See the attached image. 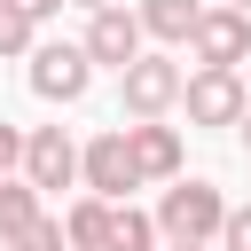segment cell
Wrapping results in <instances>:
<instances>
[{"label": "cell", "mask_w": 251, "mask_h": 251, "mask_svg": "<svg viewBox=\"0 0 251 251\" xmlns=\"http://www.w3.org/2000/svg\"><path fill=\"white\" fill-rule=\"evenodd\" d=\"M220 220H227V196L212 180H173L157 196V235L165 243H220Z\"/></svg>", "instance_id": "1"}, {"label": "cell", "mask_w": 251, "mask_h": 251, "mask_svg": "<svg viewBox=\"0 0 251 251\" xmlns=\"http://www.w3.org/2000/svg\"><path fill=\"white\" fill-rule=\"evenodd\" d=\"M180 78H188V71H180L173 55H149V47H141V55L118 71V110H126V118H165V110H180Z\"/></svg>", "instance_id": "2"}, {"label": "cell", "mask_w": 251, "mask_h": 251, "mask_svg": "<svg viewBox=\"0 0 251 251\" xmlns=\"http://www.w3.org/2000/svg\"><path fill=\"white\" fill-rule=\"evenodd\" d=\"M243 102H251L243 71H220V63H196V71L180 78V110H188V126H235V118H243Z\"/></svg>", "instance_id": "3"}, {"label": "cell", "mask_w": 251, "mask_h": 251, "mask_svg": "<svg viewBox=\"0 0 251 251\" xmlns=\"http://www.w3.org/2000/svg\"><path fill=\"white\" fill-rule=\"evenodd\" d=\"M24 78H31V94H39V102H78V94L94 86V63H86V47H78V39H39Z\"/></svg>", "instance_id": "4"}, {"label": "cell", "mask_w": 251, "mask_h": 251, "mask_svg": "<svg viewBox=\"0 0 251 251\" xmlns=\"http://www.w3.org/2000/svg\"><path fill=\"white\" fill-rule=\"evenodd\" d=\"M78 180H86L94 196H110V204L141 188V165H133V141H126V126H110V133L78 141Z\"/></svg>", "instance_id": "5"}, {"label": "cell", "mask_w": 251, "mask_h": 251, "mask_svg": "<svg viewBox=\"0 0 251 251\" xmlns=\"http://www.w3.org/2000/svg\"><path fill=\"white\" fill-rule=\"evenodd\" d=\"M188 55L196 63H220V71H235V63H251V8H204L196 16V31H188Z\"/></svg>", "instance_id": "6"}, {"label": "cell", "mask_w": 251, "mask_h": 251, "mask_svg": "<svg viewBox=\"0 0 251 251\" xmlns=\"http://www.w3.org/2000/svg\"><path fill=\"white\" fill-rule=\"evenodd\" d=\"M24 180L47 196V188H78V141L63 126H24Z\"/></svg>", "instance_id": "7"}, {"label": "cell", "mask_w": 251, "mask_h": 251, "mask_svg": "<svg viewBox=\"0 0 251 251\" xmlns=\"http://www.w3.org/2000/svg\"><path fill=\"white\" fill-rule=\"evenodd\" d=\"M86 63H110V71H126L133 55H141V16L126 8V0H110V8H86Z\"/></svg>", "instance_id": "8"}, {"label": "cell", "mask_w": 251, "mask_h": 251, "mask_svg": "<svg viewBox=\"0 0 251 251\" xmlns=\"http://www.w3.org/2000/svg\"><path fill=\"white\" fill-rule=\"evenodd\" d=\"M126 141H133V165H141V180H180V165H188V149H180V126H165V118H133V126H126Z\"/></svg>", "instance_id": "9"}, {"label": "cell", "mask_w": 251, "mask_h": 251, "mask_svg": "<svg viewBox=\"0 0 251 251\" xmlns=\"http://www.w3.org/2000/svg\"><path fill=\"white\" fill-rule=\"evenodd\" d=\"M133 16H141V39H157V47H188V31H196L204 0H141Z\"/></svg>", "instance_id": "10"}, {"label": "cell", "mask_w": 251, "mask_h": 251, "mask_svg": "<svg viewBox=\"0 0 251 251\" xmlns=\"http://www.w3.org/2000/svg\"><path fill=\"white\" fill-rule=\"evenodd\" d=\"M165 235H157V212H141L133 196H118L110 204V235H102V251H157Z\"/></svg>", "instance_id": "11"}, {"label": "cell", "mask_w": 251, "mask_h": 251, "mask_svg": "<svg viewBox=\"0 0 251 251\" xmlns=\"http://www.w3.org/2000/svg\"><path fill=\"white\" fill-rule=\"evenodd\" d=\"M63 235H71V251H102V235H110V196H78L71 212H63Z\"/></svg>", "instance_id": "12"}, {"label": "cell", "mask_w": 251, "mask_h": 251, "mask_svg": "<svg viewBox=\"0 0 251 251\" xmlns=\"http://www.w3.org/2000/svg\"><path fill=\"white\" fill-rule=\"evenodd\" d=\"M31 220H39V188H31L24 173H8V180H0V243H8L16 227H31Z\"/></svg>", "instance_id": "13"}, {"label": "cell", "mask_w": 251, "mask_h": 251, "mask_svg": "<svg viewBox=\"0 0 251 251\" xmlns=\"http://www.w3.org/2000/svg\"><path fill=\"white\" fill-rule=\"evenodd\" d=\"M0 251H71V235H63V220H55V212H39V220H31V227H16Z\"/></svg>", "instance_id": "14"}, {"label": "cell", "mask_w": 251, "mask_h": 251, "mask_svg": "<svg viewBox=\"0 0 251 251\" xmlns=\"http://www.w3.org/2000/svg\"><path fill=\"white\" fill-rule=\"evenodd\" d=\"M31 47H39V24L16 0H0V55H31Z\"/></svg>", "instance_id": "15"}, {"label": "cell", "mask_w": 251, "mask_h": 251, "mask_svg": "<svg viewBox=\"0 0 251 251\" xmlns=\"http://www.w3.org/2000/svg\"><path fill=\"white\" fill-rule=\"evenodd\" d=\"M220 251H251V204H227V220H220Z\"/></svg>", "instance_id": "16"}, {"label": "cell", "mask_w": 251, "mask_h": 251, "mask_svg": "<svg viewBox=\"0 0 251 251\" xmlns=\"http://www.w3.org/2000/svg\"><path fill=\"white\" fill-rule=\"evenodd\" d=\"M8 173H24V126L0 118V180H8Z\"/></svg>", "instance_id": "17"}, {"label": "cell", "mask_w": 251, "mask_h": 251, "mask_svg": "<svg viewBox=\"0 0 251 251\" xmlns=\"http://www.w3.org/2000/svg\"><path fill=\"white\" fill-rule=\"evenodd\" d=\"M16 8H24L31 24H39V16H55V8H71V0H16Z\"/></svg>", "instance_id": "18"}, {"label": "cell", "mask_w": 251, "mask_h": 251, "mask_svg": "<svg viewBox=\"0 0 251 251\" xmlns=\"http://www.w3.org/2000/svg\"><path fill=\"white\" fill-rule=\"evenodd\" d=\"M235 141H243V157H251V102H243V118H235Z\"/></svg>", "instance_id": "19"}, {"label": "cell", "mask_w": 251, "mask_h": 251, "mask_svg": "<svg viewBox=\"0 0 251 251\" xmlns=\"http://www.w3.org/2000/svg\"><path fill=\"white\" fill-rule=\"evenodd\" d=\"M165 251H212V243H165Z\"/></svg>", "instance_id": "20"}, {"label": "cell", "mask_w": 251, "mask_h": 251, "mask_svg": "<svg viewBox=\"0 0 251 251\" xmlns=\"http://www.w3.org/2000/svg\"><path fill=\"white\" fill-rule=\"evenodd\" d=\"M78 8H110V0H78Z\"/></svg>", "instance_id": "21"}, {"label": "cell", "mask_w": 251, "mask_h": 251, "mask_svg": "<svg viewBox=\"0 0 251 251\" xmlns=\"http://www.w3.org/2000/svg\"><path fill=\"white\" fill-rule=\"evenodd\" d=\"M227 8H251V0H227Z\"/></svg>", "instance_id": "22"}]
</instances>
